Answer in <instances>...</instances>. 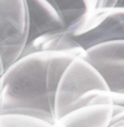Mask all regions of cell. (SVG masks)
Segmentation results:
<instances>
[{"mask_svg": "<svg viewBox=\"0 0 124 127\" xmlns=\"http://www.w3.org/2000/svg\"><path fill=\"white\" fill-rule=\"evenodd\" d=\"M75 57L76 54L63 50L21 56L0 76V115L21 113L55 123L56 88Z\"/></svg>", "mask_w": 124, "mask_h": 127, "instance_id": "cell-1", "label": "cell"}, {"mask_svg": "<svg viewBox=\"0 0 124 127\" xmlns=\"http://www.w3.org/2000/svg\"><path fill=\"white\" fill-rule=\"evenodd\" d=\"M94 89H108L105 79L90 62L80 56L75 57L63 71L54 98L55 121L72 111L83 95Z\"/></svg>", "mask_w": 124, "mask_h": 127, "instance_id": "cell-2", "label": "cell"}, {"mask_svg": "<svg viewBox=\"0 0 124 127\" xmlns=\"http://www.w3.org/2000/svg\"><path fill=\"white\" fill-rule=\"evenodd\" d=\"M68 32L82 48L112 40H124V8L97 7L70 24Z\"/></svg>", "mask_w": 124, "mask_h": 127, "instance_id": "cell-3", "label": "cell"}, {"mask_svg": "<svg viewBox=\"0 0 124 127\" xmlns=\"http://www.w3.org/2000/svg\"><path fill=\"white\" fill-rule=\"evenodd\" d=\"M29 31L25 0H0V57L3 69L22 56L29 40Z\"/></svg>", "mask_w": 124, "mask_h": 127, "instance_id": "cell-4", "label": "cell"}, {"mask_svg": "<svg viewBox=\"0 0 124 127\" xmlns=\"http://www.w3.org/2000/svg\"><path fill=\"white\" fill-rule=\"evenodd\" d=\"M80 57L99 71L110 91L124 94V40L94 45L84 50Z\"/></svg>", "mask_w": 124, "mask_h": 127, "instance_id": "cell-5", "label": "cell"}, {"mask_svg": "<svg viewBox=\"0 0 124 127\" xmlns=\"http://www.w3.org/2000/svg\"><path fill=\"white\" fill-rule=\"evenodd\" d=\"M25 2L29 15V40L43 33L67 29L60 9L52 0H25Z\"/></svg>", "mask_w": 124, "mask_h": 127, "instance_id": "cell-6", "label": "cell"}, {"mask_svg": "<svg viewBox=\"0 0 124 127\" xmlns=\"http://www.w3.org/2000/svg\"><path fill=\"white\" fill-rule=\"evenodd\" d=\"M116 106L112 104H91L65 113L55 121L60 127H108Z\"/></svg>", "mask_w": 124, "mask_h": 127, "instance_id": "cell-7", "label": "cell"}, {"mask_svg": "<svg viewBox=\"0 0 124 127\" xmlns=\"http://www.w3.org/2000/svg\"><path fill=\"white\" fill-rule=\"evenodd\" d=\"M52 50H63L71 52L77 56H82L84 53V48H82L76 42L68 30L61 31H51L31 39L27 42V46L23 50V55L37 52H52Z\"/></svg>", "mask_w": 124, "mask_h": 127, "instance_id": "cell-8", "label": "cell"}, {"mask_svg": "<svg viewBox=\"0 0 124 127\" xmlns=\"http://www.w3.org/2000/svg\"><path fill=\"white\" fill-rule=\"evenodd\" d=\"M60 9L67 28L98 7L99 0H52Z\"/></svg>", "mask_w": 124, "mask_h": 127, "instance_id": "cell-9", "label": "cell"}, {"mask_svg": "<svg viewBox=\"0 0 124 127\" xmlns=\"http://www.w3.org/2000/svg\"><path fill=\"white\" fill-rule=\"evenodd\" d=\"M0 127H60L56 123L21 113L0 115Z\"/></svg>", "mask_w": 124, "mask_h": 127, "instance_id": "cell-10", "label": "cell"}, {"mask_svg": "<svg viewBox=\"0 0 124 127\" xmlns=\"http://www.w3.org/2000/svg\"><path fill=\"white\" fill-rule=\"evenodd\" d=\"M116 2H117V0H107V2L105 6H109V7H113V6H115Z\"/></svg>", "mask_w": 124, "mask_h": 127, "instance_id": "cell-11", "label": "cell"}, {"mask_svg": "<svg viewBox=\"0 0 124 127\" xmlns=\"http://www.w3.org/2000/svg\"><path fill=\"white\" fill-rule=\"evenodd\" d=\"M107 0H99V2H98V7H103L106 5Z\"/></svg>", "mask_w": 124, "mask_h": 127, "instance_id": "cell-12", "label": "cell"}, {"mask_svg": "<svg viewBox=\"0 0 124 127\" xmlns=\"http://www.w3.org/2000/svg\"><path fill=\"white\" fill-rule=\"evenodd\" d=\"M3 64H2V60H1V57H0V76L2 74V72H3Z\"/></svg>", "mask_w": 124, "mask_h": 127, "instance_id": "cell-13", "label": "cell"}]
</instances>
